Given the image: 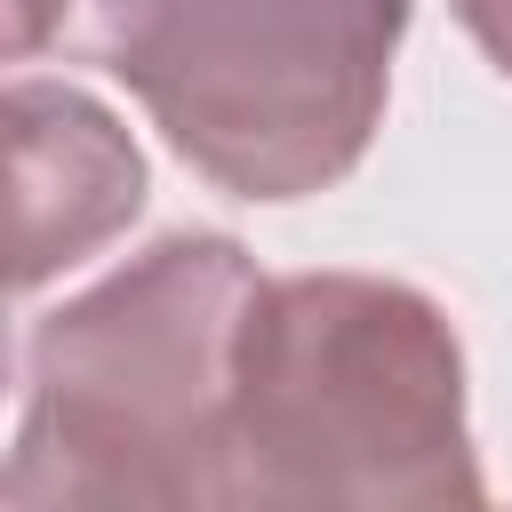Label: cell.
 I'll use <instances>...</instances> for the list:
<instances>
[{
	"instance_id": "obj_5",
	"label": "cell",
	"mask_w": 512,
	"mask_h": 512,
	"mask_svg": "<svg viewBox=\"0 0 512 512\" xmlns=\"http://www.w3.org/2000/svg\"><path fill=\"white\" fill-rule=\"evenodd\" d=\"M464 16L480 24V40L504 56V72H512V0H464Z\"/></svg>"
},
{
	"instance_id": "obj_1",
	"label": "cell",
	"mask_w": 512,
	"mask_h": 512,
	"mask_svg": "<svg viewBox=\"0 0 512 512\" xmlns=\"http://www.w3.org/2000/svg\"><path fill=\"white\" fill-rule=\"evenodd\" d=\"M256 280L224 240H168L32 344L16 512H248L232 376Z\"/></svg>"
},
{
	"instance_id": "obj_2",
	"label": "cell",
	"mask_w": 512,
	"mask_h": 512,
	"mask_svg": "<svg viewBox=\"0 0 512 512\" xmlns=\"http://www.w3.org/2000/svg\"><path fill=\"white\" fill-rule=\"evenodd\" d=\"M248 512H480L456 432V344L376 280L256 288L232 376Z\"/></svg>"
},
{
	"instance_id": "obj_3",
	"label": "cell",
	"mask_w": 512,
	"mask_h": 512,
	"mask_svg": "<svg viewBox=\"0 0 512 512\" xmlns=\"http://www.w3.org/2000/svg\"><path fill=\"white\" fill-rule=\"evenodd\" d=\"M112 72L144 88L184 160L240 192L336 176L376 112L400 0H88Z\"/></svg>"
},
{
	"instance_id": "obj_4",
	"label": "cell",
	"mask_w": 512,
	"mask_h": 512,
	"mask_svg": "<svg viewBox=\"0 0 512 512\" xmlns=\"http://www.w3.org/2000/svg\"><path fill=\"white\" fill-rule=\"evenodd\" d=\"M8 120H16V280L32 288L136 208V152L112 136L96 104L64 88H16Z\"/></svg>"
}]
</instances>
